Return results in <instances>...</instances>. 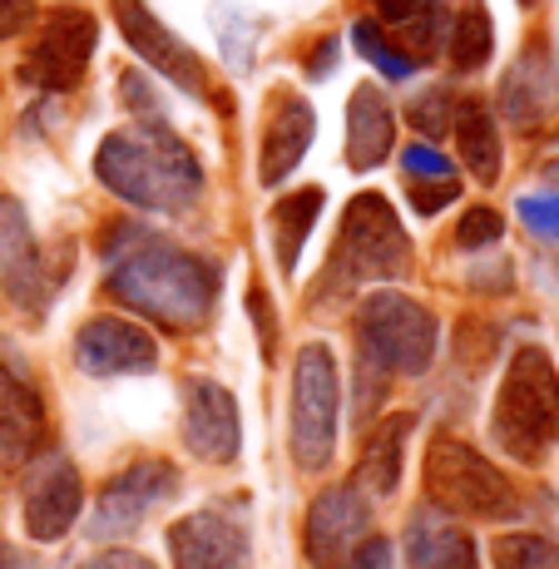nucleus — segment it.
Masks as SVG:
<instances>
[{
  "mask_svg": "<svg viewBox=\"0 0 559 569\" xmlns=\"http://www.w3.org/2000/svg\"><path fill=\"white\" fill-rule=\"evenodd\" d=\"M500 233H506V218H500L496 208L476 203V208H466V213H460L456 243L466 248V253H476V248H490V243H500Z\"/></svg>",
  "mask_w": 559,
  "mask_h": 569,
  "instance_id": "nucleus-33",
  "label": "nucleus"
},
{
  "mask_svg": "<svg viewBox=\"0 0 559 569\" xmlns=\"http://www.w3.org/2000/svg\"><path fill=\"white\" fill-rule=\"evenodd\" d=\"M248 308H253V322H258V337H262V352L272 357V308H268V292L253 288V292H248Z\"/></svg>",
  "mask_w": 559,
  "mask_h": 569,
  "instance_id": "nucleus-42",
  "label": "nucleus"
},
{
  "mask_svg": "<svg viewBox=\"0 0 559 569\" xmlns=\"http://www.w3.org/2000/svg\"><path fill=\"white\" fill-rule=\"evenodd\" d=\"M109 298L134 308L169 332H199L218 308L223 272L213 258L189 253L173 238H159L144 223H114L104 243Z\"/></svg>",
  "mask_w": 559,
  "mask_h": 569,
  "instance_id": "nucleus-1",
  "label": "nucleus"
},
{
  "mask_svg": "<svg viewBox=\"0 0 559 569\" xmlns=\"http://www.w3.org/2000/svg\"><path fill=\"white\" fill-rule=\"evenodd\" d=\"M213 26H218V40L228 50V64L233 70H253V30H248L243 10H228V6H213Z\"/></svg>",
  "mask_w": 559,
  "mask_h": 569,
  "instance_id": "nucleus-29",
  "label": "nucleus"
},
{
  "mask_svg": "<svg viewBox=\"0 0 559 569\" xmlns=\"http://www.w3.org/2000/svg\"><path fill=\"white\" fill-rule=\"evenodd\" d=\"M317 134V114L298 90H278L268 104V124H262V149H258V179L268 189H278L292 169L302 163V154L312 149Z\"/></svg>",
  "mask_w": 559,
  "mask_h": 569,
  "instance_id": "nucleus-18",
  "label": "nucleus"
},
{
  "mask_svg": "<svg viewBox=\"0 0 559 569\" xmlns=\"http://www.w3.org/2000/svg\"><path fill=\"white\" fill-rule=\"evenodd\" d=\"M416 416H387V421L367 426L361 436V456H357V486L371 496H391L401 486V461H407V441H411Z\"/></svg>",
  "mask_w": 559,
  "mask_h": 569,
  "instance_id": "nucleus-22",
  "label": "nucleus"
},
{
  "mask_svg": "<svg viewBox=\"0 0 559 569\" xmlns=\"http://www.w3.org/2000/svg\"><path fill=\"white\" fill-rule=\"evenodd\" d=\"M411 272V238L397 208L381 193H357L342 213V238L332 248V292H352L361 282H387Z\"/></svg>",
  "mask_w": 559,
  "mask_h": 569,
  "instance_id": "nucleus-4",
  "label": "nucleus"
},
{
  "mask_svg": "<svg viewBox=\"0 0 559 569\" xmlns=\"http://www.w3.org/2000/svg\"><path fill=\"white\" fill-rule=\"evenodd\" d=\"M94 173L114 199L149 208V213H183L203 193L199 159L169 129V119L104 134V144L94 149Z\"/></svg>",
  "mask_w": 559,
  "mask_h": 569,
  "instance_id": "nucleus-2",
  "label": "nucleus"
},
{
  "mask_svg": "<svg viewBox=\"0 0 559 569\" xmlns=\"http://www.w3.org/2000/svg\"><path fill=\"white\" fill-rule=\"evenodd\" d=\"M80 569H159L149 560V555H139V550H124V545H109V550L100 555H90Z\"/></svg>",
  "mask_w": 559,
  "mask_h": 569,
  "instance_id": "nucleus-37",
  "label": "nucleus"
},
{
  "mask_svg": "<svg viewBox=\"0 0 559 569\" xmlns=\"http://www.w3.org/2000/svg\"><path fill=\"white\" fill-rule=\"evenodd\" d=\"M0 288L26 312L46 308L50 298L46 258H40L36 228H30V213L20 199H0Z\"/></svg>",
  "mask_w": 559,
  "mask_h": 569,
  "instance_id": "nucleus-16",
  "label": "nucleus"
},
{
  "mask_svg": "<svg viewBox=\"0 0 559 569\" xmlns=\"http://www.w3.org/2000/svg\"><path fill=\"white\" fill-rule=\"evenodd\" d=\"M426 496H431V506L470 520L520 516V496H515L510 476L500 466H490L460 436H436L431 441V451H426Z\"/></svg>",
  "mask_w": 559,
  "mask_h": 569,
  "instance_id": "nucleus-5",
  "label": "nucleus"
},
{
  "mask_svg": "<svg viewBox=\"0 0 559 569\" xmlns=\"http://www.w3.org/2000/svg\"><path fill=\"white\" fill-rule=\"evenodd\" d=\"M407 119H411V129H416V134H426V139H441V134H451L456 100H451V94H446V90H426V94H416V100H411Z\"/></svg>",
  "mask_w": 559,
  "mask_h": 569,
  "instance_id": "nucleus-30",
  "label": "nucleus"
},
{
  "mask_svg": "<svg viewBox=\"0 0 559 569\" xmlns=\"http://www.w3.org/2000/svg\"><path fill=\"white\" fill-rule=\"evenodd\" d=\"M446 54H451V70L456 74H476L490 64L496 54V26H490V10L486 6H466L451 20V36H446Z\"/></svg>",
  "mask_w": 559,
  "mask_h": 569,
  "instance_id": "nucleus-26",
  "label": "nucleus"
},
{
  "mask_svg": "<svg viewBox=\"0 0 559 569\" xmlns=\"http://www.w3.org/2000/svg\"><path fill=\"white\" fill-rule=\"evenodd\" d=\"M520 223L530 228L540 243H559V189H545V193H520L515 203Z\"/></svg>",
  "mask_w": 559,
  "mask_h": 569,
  "instance_id": "nucleus-31",
  "label": "nucleus"
},
{
  "mask_svg": "<svg viewBox=\"0 0 559 569\" xmlns=\"http://www.w3.org/2000/svg\"><path fill=\"white\" fill-rule=\"evenodd\" d=\"M451 134H456V149L466 159V169L476 173L480 183H496L500 179V129H496V114H490L480 100H456V119H451Z\"/></svg>",
  "mask_w": 559,
  "mask_h": 569,
  "instance_id": "nucleus-24",
  "label": "nucleus"
},
{
  "mask_svg": "<svg viewBox=\"0 0 559 569\" xmlns=\"http://www.w3.org/2000/svg\"><path fill=\"white\" fill-rule=\"evenodd\" d=\"M510 282H515V272L506 258L476 262V272H470V288H480V292H510Z\"/></svg>",
  "mask_w": 559,
  "mask_h": 569,
  "instance_id": "nucleus-40",
  "label": "nucleus"
},
{
  "mask_svg": "<svg viewBox=\"0 0 559 569\" xmlns=\"http://www.w3.org/2000/svg\"><path fill=\"white\" fill-rule=\"evenodd\" d=\"M500 114L510 119L515 129H540L555 119L559 109V64H555V50L545 40H530L515 64L500 80Z\"/></svg>",
  "mask_w": 559,
  "mask_h": 569,
  "instance_id": "nucleus-15",
  "label": "nucleus"
},
{
  "mask_svg": "<svg viewBox=\"0 0 559 569\" xmlns=\"http://www.w3.org/2000/svg\"><path fill=\"white\" fill-rule=\"evenodd\" d=\"M332 70H337V40L327 36L312 46V54H307V74H312V80H327Z\"/></svg>",
  "mask_w": 559,
  "mask_h": 569,
  "instance_id": "nucleus-41",
  "label": "nucleus"
},
{
  "mask_svg": "<svg viewBox=\"0 0 559 569\" xmlns=\"http://www.w3.org/2000/svg\"><path fill=\"white\" fill-rule=\"evenodd\" d=\"M119 100H124V109L134 114V124H153V119H163L159 94H153V84H149L139 70H124V74H119Z\"/></svg>",
  "mask_w": 559,
  "mask_h": 569,
  "instance_id": "nucleus-34",
  "label": "nucleus"
},
{
  "mask_svg": "<svg viewBox=\"0 0 559 569\" xmlns=\"http://www.w3.org/2000/svg\"><path fill=\"white\" fill-rule=\"evenodd\" d=\"M94 40H100L94 16H84V10H54V16H46L40 36L30 40L20 70H26V80L40 84V90L70 94L74 84L84 80V70H90Z\"/></svg>",
  "mask_w": 559,
  "mask_h": 569,
  "instance_id": "nucleus-9",
  "label": "nucleus"
},
{
  "mask_svg": "<svg viewBox=\"0 0 559 569\" xmlns=\"http://www.w3.org/2000/svg\"><path fill=\"white\" fill-rule=\"evenodd\" d=\"M183 441L208 466H233L243 451V421H238V401L213 377L183 381Z\"/></svg>",
  "mask_w": 559,
  "mask_h": 569,
  "instance_id": "nucleus-12",
  "label": "nucleus"
},
{
  "mask_svg": "<svg viewBox=\"0 0 559 569\" xmlns=\"http://www.w3.org/2000/svg\"><path fill=\"white\" fill-rule=\"evenodd\" d=\"M352 46H357L361 60H367L371 70H381L387 80H411V74H416V60L387 36V30H381V20H371V16L357 20V26H352Z\"/></svg>",
  "mask_w": 559,
  "mask_h": 569,
  "instance_id": "nucleus-27",
  "label": "nucleus"
},
{
  "mask_svg": "<svg viewBox=\"0 0 559 569\" xmlns=\"http://www.w3.org/2000/svg\"><path fill=\"white\" fill-rule=\"evenodd\" d=\"M490 560L496 569H559V545L545 540V535H500L496 545H490Z\"/></svg>",
  "mask_w": 559,
  "mask_h": 569,
  "instance_id": "nucleus-28",
  "label": "nucleus"
},
{
  "mask_svg": "<svg viewBox=\"0 0 559 569\" xmlns=\"http://www.w3.org/2000/svg\"><path fill=\"white\" fill-rule=\"evenodd\" d=\"M540 179L550 183V189H559V159H550V163H545V169H540Z\"/></svg>",
  "mask_w": 559,
  "mask_h": 569,
  "instance_id": "nucleus-44",
  "label": "nucleus"
},
{
  "mask_svg": "<svg viewBox=\"0 0 559 569\" xmlns=\"http://www.w3.org/2000/svg\"><path fill=\"white\" fill-rule=\"evenodd\" d=\"M36 26V0H0V40H16Z\"/></svg>",
  "mask_w": 559,
  "mask_h": 569,
  "instance_id": "nucleus-38",
  "label": "nucleus"
},
{
  "mask_svg": "<svg viewBox=\"0 0 559 569\" xmlns=\"http://www.w3.org/2000/svg\"><path fill=\"white\" fill-rule=\"evenodd\" d=\"M397 149V109L377 84H357L347 100V163L357 173H371Z\"/></svg>",
  "mask_w": 559,
  "mask_h": 569,
  "instance_id": "nucleus-21",
  "label": "nucleus"
},
{
  "mask_svg": "<svg viewBox=\"0 0 559 569\" xmlns=\"http://www.w3.org/2000/svg\"><path fill=\"white\" fill-rule=\"evenodd\" d=\"M367 535H371V506L357 480H337V486L312 496L307 525H302V545H307L312 569H342L347 555H352Z\"/></svg>",
  "mask_w": 559,
  "mask_h": 569,
  "instance_id": "nucleus-10",
  "label": "nucleus"
},
{
  "mask_svg": "<svg viewBox=\"0 0 559 569\" xmlns=\"http://www.w3.org/2000/svg\"><path fill=\"white\" fill-rule=\"evenodd\" d=\"M40 446H46V401L16 367L0 362V466H30Z\"/></svg>",
  "mask_w": 559,
  "mask_h": 569,
  "instance_id": "nucleus-19",
  "label": "nucleus"
},
{
  "mask_svg": "<svg viewBox=\"0 0 559 569\" xmlns=\"http://www.w3.org/2000/svg\"><path fill=\"white\" fill-rule=\"evenodd\" d=\"M436 347H441V332H436V317L421 308L407 292H371L357 308V352L367 362H377L387 377H421L426 367L436 362Z\"/></svg>",
  "mask_w": 559,
  "mask_h": 569,
  "instance_id": "nucleus-6",
  "label": "nucleus"
},
{
  "mask_svg": "<svg viewBox=\"0 0 559 569\" xmlns=\"http://www.w3.org/2000/svg\"><path fill=\"white\" fill-rule=\"evenodd\" d=\"M337 416H342V381L327 342H302L292 362V461L298 470L332 466Z\"/></svg>",
  "mask_w": 559,
  "mask_h": 569,
  "instance_id": "nucleus-7",
  "label": "nucleus"
},
{
  "mask_svg": "<svg viewBox=\"0 0 559 569\" xmlns=\"http://www.w3.org/2000/svg\"><path fill=\"white\" fill-rule=\"evenodd\" d=\"M490 436L520 466H540L559 441V371L545 347H515L490 407Z\"/></svg>",
  "mask_w": 559,
  "mask_h": 569,
  "instance_id": "nucleus-3",
  "label": "nucleus"
},
{
  "mask_svg": "<svg viewBox=\"0 0 559 569\" xmlns=\"http://www.w3.org/2000/svg\"><path fill=\"white\" fill-rule=\"evenodd\" d=\"M342 569H391V545L381 540V535H367V540L347 555Z\"/></svg>",
  "mask_w": 559,
  "mask_h": 569,
  "instance_id": "nucleus-39",
  "label": "nucleus"
},
{
  "mask_svg": "<svg viewBox=\"0 0 559 569\" xmlns=\"http://www.w3.org/2000/svg\"><path fill=\"white\" fill-rule=\"evenodd\" d=\"M377 20L416 64L436 60L441 50V30H446V6L441 0H371Z\"/></svg>",
  "mask_w": 559,
  "mask_h": 569,
  "instance_id": "nucleus-23",
  "label": "nucleus"
},
{
  "mask_svg": "<svg viewBox=\"0 0 559 569\" xmlns=\"http://www.w3.org/2000/svg\"><path fill=\"white\" fill-rule=\"evenodd\" d=\"M173 490H179V470H173L169 461H134V466H124L119 476L104 480L100 500H94L90 520H84V535H90L94 545L129 540V535L144 525L149 510L163 506Z\"/></svg>",
  "mask_w": 559,
  "mask_h": 569,
  "instance_id": "nucleus-8",
  "label": "nucleus"
},
{
  "mask_svg": "<svg viewBox=\"0 0 559 569\" xmlns=\"http://www.w3.org/2000/svg\"><path fill=\"white\" fill-rule=\"evenodd\" d=\"M84 510V486L80 470H74L64 456H50L30 470L26 480V535L36 545H54L70 535V525L80 520Z\"/></svg>",
  "mask_w": 559,
  "mask_h": 569,
  "instance_id": "nucleus-17",
  "label": "nucleus"
},
{
  "mask_svg": "<svg viewBox=\"0 0 559 569\" xmlns=\"http://www.w3.org/2000/svg\"><path fill=\"white\" fill-rule=\"evenodd\" d=\"M114 20H119V36H124V46L134 50L139 60L149 64V70H159L163 80L179 84V90L193 94V100H208V94H213L203 60L189 46H183V40L173 36V30L163 26L159 16H153L144 0H114Z\"/></svg>",
  "mask_w": 559,
  "mask_h": 569,
  "instance_id": "nucleus-11",
  "label": "nucleus"
},
{
  "mask_svg": "<svg viewBox=\"0 0 559 569\" xmlns=\"http://www.w3.org/2000/svg\"><path fill=\"white\" fill-rule=\"evenodd\" d=\"M401 169L411 173V179H456V163L441 154V149L431 144H407L401 149Z\"/></svg>",
  "mask_w": 559,
  "mask_h": 569,
  "instance_id": "nucleus-35",
  "label": "nucleus"
},
{
  "mask_svg": "<svg viewBox=\"0 0 559 569\" xmlns=\"http://www.w3.org/2000/svg\"><path fill=\"white\" fill-rule=\"evenodd\" d=\"M173 569H248V530L233 510L208 506L169 525Z\"/></svg>",
  "mask_w": 559,
  "mask_h": 569,
  "instance_id": "nucleus-14",
  "label": "nucleus"
},
{
  "mask_svg": "<svg viewBox=\"0 0 559 569\" xmlns=\"http://www.w3.org/2000/svg\"><path fill=\"white\" fill-rule=\"evenodd\" d=\"M74 367L84 377H139V371L159 367V342L149 327L104 312L74 332Z\"/></svg>",
  "mask_w": 559,
  "mask_h": 569,
  "instance_id": "nucleus-13",
  "label": "nucleus"
},
{
  "mask_svg": "<svg viewBox=\"0 0 559 569\" xmlns=\"http://www.w3.org/2000/svg\"><path fill=\"white\" fill-rule=\"evenodd\" d=\"M401 545H407L411 569H476V540L441 506H416Z\"/></svg>",
  "mask_w": 559,
  "mask_h": 569,
  "instance_id": "nucleus-20",
  "label": "nucleus"
},
{
  "mask_svg": "<svg viewBox=\"0 0 559 569\" xmlns=\"http://www.w3.org/2000/svg\"><path fill=\"white\" fill-rule=\"evenodd\" d=\"M496 342H500L496 327L466 317V322H460V332H456V362L466 367V371H480L490 357H496Z\"/></svg>",
  "mask_w": 559,
  "mask_h": 569,
  "instance_id": "nucleus-32",
  "label": "nucleus"
},
{
  "mask_svg": "<svg viewBox=\"0 0 559 569\" xmlns=\"http://www.w3.org/2000/svg\"><path fill=\"white\" fill-rule=\"evenodd\" d=\"M322 203H327L322 189H292L272 203V253H278L282 272H292L302 262V248H307V238H312Z\"/></svg>",
  "mask_w": 559,
  "mask_h": 569,
  "instance_id": "nucleus-25",
  "label": "nucleus"
},
{
  "mask_svg": "<svg viewBox=\"0 0 559 569\" xmlns=\"http://www.w3.org/2000/svg\"><path fill=\"white\" fill-rule=\"evenodd\" d=\"M460 199V183L456 179H416V189H411V208L416 213H441V208H451Z\"/></svg>",
  "mask_w": 559,
  "mask_h": 569,
  "instance_id": "nucleus-36",
  "label": "nucleus"
},
{
  "mask_svg": "<svg viewBox=\"0 0 559 569\" xmlns=\"http://www.w3.org/2000/svg\"><path fill=\"white\" fill-rule=\"evenodd\" d=\"M0 569H26L20 550H16V545H6V540H0Z\"/></svg>",
  "mask_w": 559,
  "mask_h": 569,
  "instance_id": "nucleus-43",
  "label": "nucleus"
}]
</instances>
